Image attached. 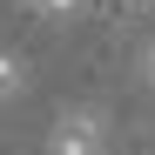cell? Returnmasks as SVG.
I'll return each mask as SVG.
<instances>
[{"label":"cell","instance_id":"6da1fadb","mask_svg":"<svg viewBox=\"0 0 155 155\" xmlns=\"http://www.w3.org/2000/svg\"><path fill=\"white\" fill-rule=\"evenodd\" d=\"M47 155H101V115L94 108H68L47 135Z\"/></svg>","mask_w":155,"mask_h":155},{"label":"cell","instance_id":"7a4b0ae2","mask_svg":"<svg viewBox=\"0 0 155 155\" xmlns=\"http://www.w3.org/2000/svg\"><path fill=\"white\" fill-rule=\"evenodd\" d=\"M20 81H27V74H20V61L0 47V101H7V94H20Z\"/></svg>","mask_w":155,"mask_h":155},{"label":"cell","instance_id":"3957f363","mask_svg":"<svg viewBox=\"0 0 155 155\" xmlns=\"http://www.w3.org/2000/svg\"><path fill=\"white\" fill-rule=\"evenodd\" d=\"M41 7H54V14H68V7H74V0H41Z\"/></svg>","mask_w":155,"mask_h":155},{"label":"cell","instance_id":"277c9868","mask_svg":"<svg viewBox=\"0 0 155 155\" xmlns=\"http://www.w3.org/2000/svg\"><path fill=\"white\" fill-rule=\"evenodd\" d=\"M128 7H135V14H148V7H155V0H128Z\"/></svg>","mask_w":155,"mask_h":155},{"label":"cell","instance_id":"5b68a950","mask_svg":"<svg viewBox=\"0 0 155 155\" xmlns=\"http://www.w3.org/2000/svg\"><path fill=\"white\" fill-rule=\"evenodd\" d=\"M142 68H148V81H155V47H148V61H142Z\"/></svg>","mask_w":155,"mask_h":155}]
</instances>
